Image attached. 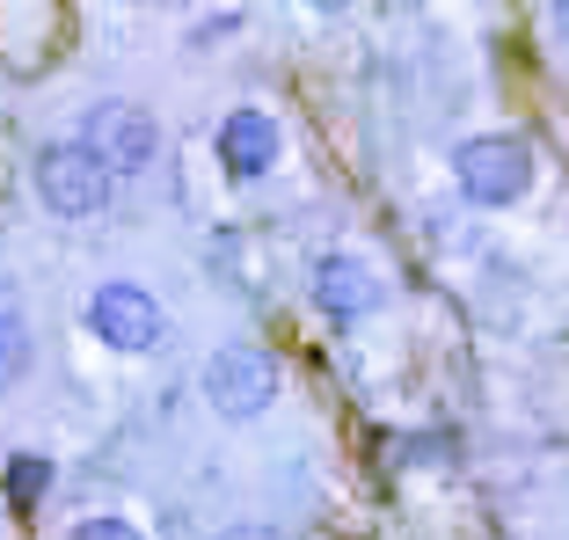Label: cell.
I'll return each instance as SVG.
<instances>
[{"label": "cell", "instance_id": "1", "mask_svg": "<svg viewBox=\"0 0 569 540\" xmlns=\"http://www.w3.org/2000/svg\"><path fill=\"white\" fill-rule=\"evenodd\" d=\"M30 190H37V204H44L51 220H96L118 183H110V169H102L81 139H44V147L30 153Z\"/></svg>", "mask_w": 569, "mask_h": 540}, {"label": "cell", "instance_id": "2", "mask_svg": "<svg viewBox=\"0 0 569 540\" xmlns=\"http://www.w3.org/2000/svg\"><path fill=\"white\" fill-rule=\"evenodd\" d=\"M452 190L482 212H503V204H519L533 190V147L511 132H475L452 147Z\"/></svg>", "mask_w": 569, "mask_h": 540}, {"label": "cell", "instance_id": "3", "mask_svg": "<svg viewBox=\"0 0 569 540\" xmlns=\"http://www.w3.org/2000/svg\"><path fill=\"white\" fill-rule=\"evenodd\" d=\"M204 402L219 423H256L263 409H278V358L249 337H227L204 358Z\"/></svg>", "mask_w": 569, "mask_h": 540}, {"label": "cell", "instance_id": "4", "mask_svg": "<svg viewBox=\"0 0 569 540\" xmlns=\"http://www.w3.org/2000/svg\"><path fill=\"white\" fill-rule=\"evenodd\" d=\"M81 147L110 169V183H124V176H147L153 169V153H161V124H153L139 102H124V96H96L81 110Z\"/></svg>", "mask_w": 569, "mask_h": 540}, {"label": "cell", "instance_id": "5", "mask_svg": "<svg viewBox=\"0 0 569 540\" xmlns=\"http://www.w3.org/2000/svg\"><path fill=\"white\" fill-rule=\"evenodd\" d=\"M81 321H88V337H96L102 351H124V358L153 351V343L168 337V314H161V300H153V292L139 286V278H102V286L88 292Z\"/></svg>", "mask_w": 569, "mask_h": 540}, {"label": "cell", "instance_id": "6", "mask_svg": "<svg viewBox=\"0 0 569 540\" xmlns=\"http://www.w3.org/2000/svg\"><path fill=\"white\" fill-rule=\"evenodd\" d=\"M307 292H315V307L336 321V329H358V321H372L387 307V286H380V270L366 263V256L351 249H329L315 270H307Z\"/></svg>", "mask_w": 569, "mask_h": 540}, {"label": "cell", "instance_id": "7", "mask_svg": "<svg viewBox=\"0 0 569 540\" xmlns=\"http://www.w3.org/2000/svg\"><path fill=\"white\" fill-rule=\"evenodd\" d=\"M278 118L270 110H256V102H241V110H227L219 118V169L234 176V183H256V176L278 169Z\"/></svg>", "mask_w": 569, "mask_h": 540}, {"label": "cell", "instance_id": "8", "mask_svg": "<svg viewBox=\"0 0 569 540\" xmlns=\"http://www.w3.org/2000/svg\"><path fill=\"white\" fill-rule=\"evenodd\" d=\"M37 372V329L22 321V307H0V394H16Z\"/></svg>", "mask_w": 569, "mask_h": 540}, {"label": "cell", "instance_id": "9", "mask_svg": "<svg viewBox=\"0 0 569 540\" xmlns=\"http://www.w3.org/2000/svg\"><path fill=\"white\" fill-rule=\"evenodd\" d=\"M67 540H147V526H132V519H118V511H96V519H81Z\"/></svg>", "mask_w": 569, "mask_h": 540}, {"label": "cell", "instance_id": "10", "mask_svg": "<svg viewBox=\"0 0 569 540\" xmlns=\"http://www.w3.org/2000/svg\"><path fill=\"white\" fill-rule=\"evenodd\" d=\"M219 540H284V533H278V526H263V519H241V526H227Z\"/></svg>", "mask_w": 569, "mask_h": 540}]
</instances>
